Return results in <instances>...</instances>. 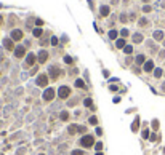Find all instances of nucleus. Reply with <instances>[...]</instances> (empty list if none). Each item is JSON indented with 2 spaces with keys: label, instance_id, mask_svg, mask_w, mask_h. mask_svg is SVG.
<instances>
[{
  "label": "nucleus",
  "instance_id": "f257e3e1",
  "mask_svg": "<svg viewBox=\"0 0 165 155\" xmlns=\"http://www.w3.org/2000/svg\"><path fill=\"white\" fill-rule=\"evenodd\" d=\"M93 144H95V138L90 136V134H87L80 139V145H83V147H91Z\"/></svg>",
  "mask_w": 165,
  "mask_h": 155
},
{
  "label": "nucleus",
  "instance_id": "f03ea898",
  "mask_svg": "<svg viewBox=\"0 0 165 155\" xmlns=\"http://www.w3.org/2000/svg\"><path fill=\"white\" fill-rule=\"evenodd\" d=\"M69 94H71V88H69V86H61V88H59V98H61V99H66Z\"/></svg>",
  "mask_w": 165,
  "mask_h": 155
},
{
  "label": "nucleus",
  "instance_id": "7ed1b4c3",
  "mask_svg": "<svg viewBox=\"0 0 165 155\" xmlns=\"http://www.w3.org/2000/svg\"><path fill=\"white\" fill-rule=\"evenodd\" d=\"M53 98H55V90L53 88H48V90L43 93V99H45V101H51Z\"/></svg>",
  "mask_w": 165,
  "mask_h": 155
},
{
  "label": "nucleus",
  "instance_id": "20e7f679",
  "mask_svg": "<svg viewBox=\"0 0 165 155\" xmlns=\"http://www.w3.org/2000/svg\"><path fill=\"white\" fill-rule=\"evenodd\" d=\"M47 83H48V80H47L45 75H40V77L37 78V85L38 86H47Z\"/></svg>",
  "mask_w": 165,
  "mask_h": 155
},
{
  "label": "nucleus",
  "instance_id": "39448f33",
  "mask_svg": "<svg viewBox=\"0 0 165 155\" xmlns=\"http://www.w3.org/2000/svg\"><path fill=\"white\" fill-rule=\"evenodd\" d=\"M152 69H154L152 61H148V62H146V66H144V70H146V72H149V70H152Z\"/></svg>",
  "mask_w": 165,
  "mask_h": 155
},
{
  "label": "nucleus",
  "instance_id": "423d86ee",
  "mask_svg": "<svg viewBox=\"0 0 165 155\" xmlns=\"http://www.w3.org/2000/svg\"><path fill=\"white\" fill-rule=\"evenodd\" d=\"M50 74H51V77H53V80H55V78L58 77V69H56V67H51V69H50Z\"/></svg>",
  "mask_w": 165,
  "mask_h": 155
},
{
  "label": "nucleus",
  "instance_id": "0eeeda50",
  "mask_svg": "<svg viewBox=\"0 0 165 155\" xmlns=\"http://www.w3.org/2000/svg\"><path fill=\"white\" fill-rule=\"evenodd\" d=\"M75 86H77V88H82V90H85V83H83L82 80H75Z\"/></svg>",
  "mask_w": 165,
  "mask_h": 155
},
{
  "label": "nucleus",
  "instance_id": "6e6552de",
  "mask_svg": "<svg viewBox=\"0 0 165 155\" xmlns=\"http://www.w3.org/2000/svg\"><path fill=\"white\" fill-rule=\"evenodd\" d=\"M11 37L15 38V40H19V38H21V32H19V31H15V32L11 34Z\"/></svg>",
  "mask_w": 165,
  "mask_h": 155
},
{
  "label": "nucleus",
  "instance_id": "1a4fd4ad",
  "mask_svg": "<svg viewBox=\"0 0 165 155\" xmlns=\"http://www.w3.org/2000/svg\"><path fill=\"white\" fill-rule=\"evenodd\" d=\"M16 56H18V58H21L22 54H24V48H21V46H19V48H16Z\"/></svg>",
  "mask_w": 165,
  "mask_h": 155
},
{
  "label": "nucleus",
  "instance_id": "9d476101",
  "mask_svg": "<svg viewBox=\"0 0 165 155\" xmlns=\"http://www.w3.org/2000/svg\"><path fill=\"white\" fill-rule=\"evenodd\" d=\"M38 59H40V62H43V61L47 59V53H45V51H42V53L38 54Z\"/></svg>",
  "mask_w": 165,
  "mask_h": 155
},
{
  "label": "nucleus",
  "instance_id": "9b49d317",
  "mask_svg": "<svg viewBox=\"0 0 165 155\" xmlns=\"http://www.w3.org/2000/svg\"><path fill=\"white\" fill-rule=\"evenodd\" d=\"M27 61H29V62H27V66H32V64H34V56H32V54H29Z\"/></svg>",
  "mask_w": 165,
  "mask_h": 155
},
{
  "label": "nucleus",
  "instance_id": "f8f14e48",
  "mask_svg": "<svg viewBox=\"0 0 165 155\" xmlns=\"http://www.w3.org/2000/svg\"><path fill=\"white\" fill-rule=\"evenodd\" d=\"M67 118H69V114H67V112L61 114V120H67Z\"/></svg>",
  "mask_w": 165,
  "mask_h": 155
},
{
  "label": "nucleus",
  "instance_id": "ddd939ff",
  "mask_svg": "<svg viewBox=\"0 0 165 155\" xmlns=\"http://www.w3.org/2000/svg\"><path fill=\"white\" fill-rule=\"evenodd\" d=\"M136 62H138V64H143V62H144V56H138V58H136Z\"/></svg>",
  "mask_w": 165,
  "mask_h": 155
},
{
  "label": "nucleus",
  "instance_id": "4468645a",
  "mask_svg": "<svg viewBox=\"0 0 165 155\" xmlns=\"http://www.w3.org/2000/svg\"><path fill=\"white\" fill-rule=\"evenodd\" d=\"M154 37L157 38V40H160V38L164 37V35H162V32H155V34H154Z\"/></svg>",
  "mask_w": 165,
  "mask_h": 155
},
{
  "label": "nucleus",
  "instance_id": "2eb2a0df",
  "mask_svg": "<svg viewBox=\"0 0 165 155\" xmlns=\"http://www.w3.org/2000/svg\"><path fill=\"white\" fill-rule=\"evenodd\" d=\"M154 75H155V77H160V75H162V70H160V69H155V70H154Z\"/></svg>",
  "mask_w": 165,
  "mask_h": 155
},
{
  "label": "nucleus",
  "instance_id": "dca6fc26",
  "mask_svg": "<svg viewBox=\"0 0 165 155\" xmlns=\"http://www.w3.org/2000/svg\"><path fill=\"white\" fill-rule=\"evenodd\" d=\"M34 35H35V37L42 35V31H40V29H35V31H34Z\"/></svg>",
  "mask_w": 165,
  "mask_h": 155
},
{
  "label": "nucleus",
  "instance_id": "f3484780",
  "mask_svg": "<svg viewBox=\"0 0 165 155\" xmlns=\"http://www.w3.org/2000/svg\"><path fill=\"white\" fill-rule=\"evenodd\" d=\"M72 155H83V152H82V150H74Z\"/></svg>",
  "mask_w": 165,
  "mask_h": 155
},
{
  "label": "nucleus",
  "instance_id": "a211bd4d",
  "mask_svg": "<svg viewBox=\"0 0 165 155\" xmlns=\"http://www.w3.org/2000/svg\"><path fill=\"white\" fill-rule=\"evenodd\" d=\"M85 106H91V99H90V98L85 99Z\"/></svg>",
  "mask_w": 165,
  "mask_h": 155
},
{
  "label": "nucleus",
  "instance_id": "6ab92c4d",
  "mask_svg": "<svg viewBox=\"0 0 165 155\" xmlns=\"http://www.w3.org/2000/svg\"><path fill=\"white\" fill-rule=\"evenodd\" d=\"M135 42H141V35H135Z\"/></svg>",
  "mask_w": 165,
  "mask_h": 155
},
{
  "label": "nucleus",
  "instance_id": "aec40b11",
  "mask_svg": "<svg viewBox=\"0 0 165 155\" xmlns=\"http://www.w3.org/2000/svg\"><path fill=\"white\" fill-rule=\"evenodd\" d=\"M125 53H132V46H125Z\"/></svg>",
  "mask_w": 165,
  "mask_h": 155
},
{
  "label": "nucleus",
  "instance_id": "412c9836",
  "mask_svg": "<svg viewBox=\"0 0 165 155\" xmlns=\"http://www.w3.org/2000/svg\"><path fill=\"white\" fill-rule=\"evenodd\" d=\"M109 90H111V91H116V90H117V86H116V85H111V86H109Z\"/></svg>",
  "mask_w": 165,
  "mask_h": 155
},
{
  "label": "nucleus",
  "instance_id": "4be33fe9",
  "mask_svg": "<svg viewBox=\"0 0 165 155\" xmlns=\"http://www.w3.org/2000/svg\"><path fill=\"white\" fill-rule=\"evenodd\" d=\"M96 155H103V154H101V152H99V154H96Z\"/></svg>",
  "mask_w": 165,
  "mask_h": 155
}]
</instances>
